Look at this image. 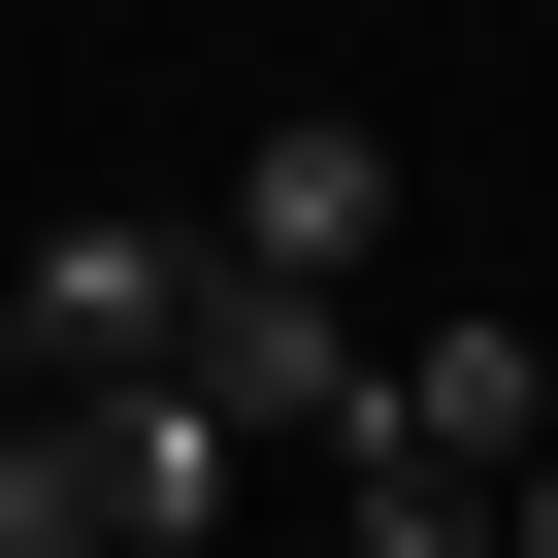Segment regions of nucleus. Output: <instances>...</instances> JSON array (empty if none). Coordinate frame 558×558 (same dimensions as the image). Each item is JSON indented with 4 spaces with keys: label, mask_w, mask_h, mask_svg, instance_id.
<instances>
[{
    "label": "nucleus",
    "mask_w": 558,
    "mask_h": 558,
    "mask_svg": "<svg viewBox=\"0 0 558 558\" xmlns=\"http://www.w3.org/2000/svg\"><path fill=\"white\" fill-rule=\"evenodd\" d=\"M165 362H197V230H165V197H66L34 263H0V395L99 427V395H165Z\"/></svg>",
    "instance_id": "1"
},
{
    "label": "nucleus",
    "mask_w": 558,
    "mask_h": 558,
    "mask_svg": "<svg viewBox=\"0 0 558 558\" xmlns=\"http://www.w3.org/2000/svg\"><path fill=\"white\" fill-rule=\"evenodd\" d=\"M362 263H395V132H362V99H296V132L197 197V296H329V329H362Z\"/></svg>",
    "instance_id": "2"
},
{
    "label": "nucleus",
    "mask_w": 558,
    "mask_h": 558,
    "mask_svg": "<svg viewBox=\"0 0 558 558\" xmlns=\"http://www.w3.org/2000/svg\"><path fill=\"white\" fill-rule=\"evenodd\" d=\"M329 460H362V493H460V525H493V493L558 460V395H525V329H362V427H329Z\"/></svg>",
    "instance_id": "3"
},
{
    "label": "nucleus",
    "mask_w": 558,
    "mask_h": 558,
    "mask_svg": "<svg viewBox=\"0 0 558 558\" xmlns=\"http://www.w3.org/2000/svg\"><path fill=\"white\" fill-rule=\"evenodd\" d=\"M66 460H99V558H230V493H263V460H230V395H197V362H165V395H99V427H66Z\"/></svg>",
    "instance_id": "4"
},
{
    "label": "nucleus",
    "mask_w": 558,
    "mask_h": 558,
    "mask_svg": "<svg viewBox=\"0 0 558 558\" xmlns=\"http://www.w3.org/2000/svg\"><path fill=\"white\" fill-rule=\"evenodd\" d=\"M197 395H230V460H329L362 427V329L329 296H197Z\"/></svg>",
    "instance_id": "5"
},
{
    "label": "nucleus",
    "mask_w": 558,
    "mask_h": 558,
    "mask_svg": "<svg viewBox=\"0 0 558 558\" xmlns=\"http://www.w3.org/2000/svg\"><path fill=\"white\" fill-rule=\"evenodd\" d=\"M329 558H493V525H460V493H362V460H329Z\"/></svg>",
    "instance_id": "6"
},
{
    "label": "nucleus",
    "mask_w": 558,
    "mask_h": 558,
    "mask_svg": "<svg viewBox=\"0 0 558 558\" xmlns=\"http://www.w3.org/2000/svg\"><path fill=\"white\" fill-rule=\"evenodd\" d=\"M493 558H558V460H525V493H493Z\"/></svg>",
    "instance_id": "7"
}]
</instances>
